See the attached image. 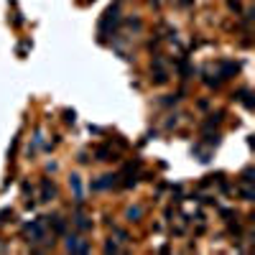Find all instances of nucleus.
<instances>
[{"label":"nucleus","mask_w":255,"mask_h":255,"mask_svg":"<svg viewBox=\"0 0 255 255\" xmlns=\"http://www.w3.org/2000/svg\"><path fill=\"white\" fill-rule=\"evenodd\" d=\"M28 243H41V238H44V222H33L28 227Z\"/></svg>","instance_id":"nucleus-2"},{"label":"nucleus","mask_w":255,"mask_h":255,"mask_svg":"<svg viewBox=\"0 0 255 255\" xmlns=\"http://www.w3.org/2000/svg\"><path fill=\"white\" fill-rule=\"evenodd\" d=\"M67 250L69 253H90V243L79 238V235H69L67 238Z\"/></svg>","instance_id":"nucleus-1"},{"label":"nucleus","mask_w":255,"mask_h":255,"mask_svg":"<svg viewBox=\"0 0 255 255\" xmlns=\"http://www.w3.org/2000/svg\"><path fill=\"white\" fill-rule=\"evenodd\" d=\"M140 215H143V209H140V207H135V209H128V220H130V222H135Z\"/></svg>","instance_id":"nucleus-5"},{"label":"nucleus","mask_w":255,"mask_h":255,"mask_svg":"<svg viewBox=\"0 0 255 255\" xmlns=\"http://www.w3.org/2000/svg\"><path fill=\"white\" fill-rule=\"evenodd\" d=\"M72 220H74V225H77L79 230H90V227H92L90 217H87V215H82V212H77V215H74Z\"/></svg>","instance_id":"nucleus-3"},{"label":"nucleus","mask_w":255,"mask_h":255,"mask_svg":"<svg viewBox=\"0 0 255 255\" xmlns=\"http://www.w3.org/2000/svg\"><path fill=\"white\" fill-rule=\"evenodd\" d=\"M41 189H44V202H49L54 194H56V189H54V184H49V179H44V184H41Z\"/></svg>","instance_id":"nucleus-4"},{"label":"nucleus","mask_w":255,"mask_h":255,"mask_svg":"<svg viewBox=\"0 0 255 255\" xmlns=\"http://www.w3.org/2000/svg\"><path fill=\"white\" fill-rule=\"evenodd\" d=\"M72 186H74L77 199H82V184H79V176H72Z\"/></svg>","instance_id":"nucleus-6"}]
</instances>
